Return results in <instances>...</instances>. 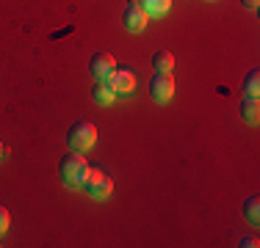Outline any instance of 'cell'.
Instances as JSON below:
<instances>
[{
    "mask_svg": "<svg viewBox=\"0 0 260 248\" xmlns=\"http://www.w3.org/2000/svg\"><path fill=\"white\" fill-rule=\"evenodd\" d=\"M91 166L86 163V157L80 152H72V154H64V157L58 160V177L61 182L67 185V188H80L86 179V174H89Z\"/></svg>",
    "mask_w": 260,
    "mask_h": 248,
    "instance_id": "cell-1",
    "label": "cell"
},
{
    "mask_svg": "<svg viewBox=\"0 0 260 248\" xmlns=\"http://www.w3.org/2000/svg\"><path fill=\"white\" fill-rule=\"evenodd\" d=\"M80 188L86 190L89 198L105 201V198H111V193H114V179H111L103 169H89V174H86V179H83Z\"/></svg>",
    "mask_w": 260,
    "mask_h": 248,
    "instance_id": "cell-2",
    "label": "cell"
},
{
    "mask_svg": "<svg viewBox=\"0 0 260 248\" xmlns=\"http://www.w3.org/2000/svg\"><path fill=\"white\" fill-rule=\"evenodd\" d=\"M67 144L72 152H89L97 144V127L91 121H75L67 133Z\"/></svg>",
    "mask_w": 260,
    "mask_h": 248,
    "instance_id": "cell-3",
    "label": "cell"
},
{
    "mask_svg": "<svg viewBox=\"0 0 260 248\" xmlns=\"http://www.w3.org/2000/svg\"><path fill=\"white\" fill-rule=\"evenodd\" d=\"M147 22H150V17H147V11L141 9L139 0H130L125 6V11H122V25H125V30L130 33H141V30L147 28Z\"/></svg>",
    "mask_w": 260,
    "mask_h": 248,
    "instance_id": "cell-4",
    "label": "cell"
},
{
    "mask_svg": "<svg viewBox=\"0 0 260 248\" xmlns=\"http://www.w3.org/2000/svg\"><path fill=\"white\" fill-rule=\"evenodd\" d=\"M172 94H175V77L172 72H155L150 80V97L155 102H169Z\"/></svg>",
    "mask_w": 260,
    "mask_h": 248,
    "instance_id": "cell-5",
    "label": "cell"
},
{
    "mask_svg": "<svg viewBox=\"0 0 260 248\" xmlns=\"http://www.w3.org/2000/svg\"><path fill=\"white\" fill-rule=\"evenodd\" d=\"M105 80H108V86L114 89V94H116V97L133 94V89H136V74L130 72V69H114Z\"/></svg>",
    "mask_w": 260,
    "mask_h": 248,
    "instance_id": "cell-6",
    "label": "cell"
},
{
    "mask_svg": "<svg viewBox=\"0 0 260 248\" xmlns=\"http://www.w3.org/2000/svg\"><path fill=\"white\" fill-rule=\"evenodd\" d=\"M114 69H116V58L111 53H94L89 58V72L94 74L97 80H105Z\"/></svg>",
    "mask_w": 260,
    "mask_h": 248,
    "instance_id": "cell-7",
    "label": "cell"
},
{
    "mask_svg": "<svg viewBox=\"0 0 260 248\" xmlns=\"http://www.w3.org/2000/svg\"><path fill=\"white\" fill-rule=\"evenodd\" d=\"M238 110H241L244 124H252V127H255V124L260 121V102H257V97H241Z\"/></svg>",
    "mask_w": 260,
    "mask_h": 248,
    "instance_id": "cell-8",
    "label": "cell"
},
{
    "mask_svg": "<svg viewBox=\"0 0 260 248\" xmlns=\"http://www.w3.org/2000/svg\"><path fill=\"white\" fill-rule=\"evenodd\" d=\"M91 99H94L97 105H111L116 99V94H114V89L108 86V80H97L94 86H91Z\"/></svg>",
    "mask_w": 260,
    "mask_h": 248,
    "instance_id": "cell-9",
    "label": "cell"
},
{
    "mask_svg": "<svg viewBox=\"0 0 260 248\" xmlns=\"http://www.w3.org/2000/svg\"><path fill=\"white\" fill-rule=\"evenodd\" d=\"M152 69L155 72H172L175 69V55L169 50H155L152 53Z\"/></svg>",
    "mask_w": 260,
    "mask_h": 248,
    "instance_id": "cell-10",
    "label": "cell"
},
{
    "mask_svg": "<svg viewBox=\"0 0 260 248\" xmlns=\"http://www.w3.org/2000/svg\"><path fill=\"white\" fill-rule=\"evenodd\" d=\"M139 3L147 11V17H164L172 9V0H139Z\"/></svg>",
    "mask_w": 260,
    "mask_h": 248,
    "instance_id": "cell-11",
    "label": "cell"
},
{
    "mask_svg": "<svg viewBox=\"0 0 260 248\" xmlns=\"http://www.w3.org/2000/svg\"><path fill=\"white\" fill-rule=\"evenodd\" d=\"M244 218L252 223V226H257L260 223V198L257 196H249L244 201Z\"/></svg>",
    "mask_w": 260,
    "mask_h": 248,
    "instance_id": "cell-12",
    "label": "cell"
},
{
    "mask_svg": "<svg viewBox=\"0 0 260 248\" xmlns=\"http://www.w3.org/2000/svg\"><path fill=\"white\" fill-rule=\"evenodd\" d=\"M244 97H260V72L249 69L244 77Z\"/></svg>",
    "mask_w": 260,
    "mask_h": 248,
    "instance_id": "cell-13",
    "label": "cell"
},
{
    "mask_svg": "<svg viewBox=\"0 0 260 248\" xmlns=\"http://www.w3.org/2000/svg\"><path fill=\"white\" fill-rule=\"evenodd\" d=\"M9 223H11V215H9V210H6L3 204H0V234H3L6 229H9Z\"/></svg>",
    "mask_w": 260,
    "mask_h": 248,
    "instance_id": "cell-14",
    "label": "cell"
},
{
    "mask_svg": "<svg viewBox=\"0 0 260 248\" xmlns=\"http://www.w3.org/2000/svg\"><path fill=\"white\" fill-rule=\"evenodd\" d=\"M238 245H241V248H257V237H244Z\"/></svg>",
    "mask_w": 260,
    "mask_h": 248,
    "instance_id": "cell-15",
    "label": "cell"
},
{
    "mask_svg": "<svg viewBox=\"0 0 260 248\" xmlns=\"http://www.w3.org/2000/svg\"><path fill=\"white\" fill-rule=\"evenodd\" d=\"M241 6H244V9H252V11H255L257 6H260V0H241Z\"/></svg>",
    "mask_w": 260,
    "mask_h": 248,
    "instance_id": "cell-16",
    "label": "cell"
},
{
    "mask_svg": "<svg viewBox=\"0 0 260 248\" xmlns=\"http://www.w3.org/2000/svg\"><path fill=\"white\" fill-rule=\"evenodd\" d=\"M3 152H6V149H3V144H0V157H3Z\"/></svg>",
    "mask_w": 260,
    "mask_h": 248,
    "instance_id": "cell-17",
    "label": "cell"
}]
</instances>
